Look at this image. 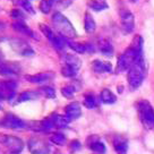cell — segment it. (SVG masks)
<instances>
[{
	"label": "cell",
	"mask_w": 154,
	"mask_h": 154,
	"mask_svg": "<svg viewBox=\"0 0 154 154\" xmlns=\"http://www.w3.org/2000/svg\"><path fill=\"white\" fill-rule=\"evenodd\" d=\"M143 57V38L140 35H136L134 36L129 47L125 50V52L121 53V56L118 58L115 70L116 74H120L128 70L136 60Z\"/></svg>",
	"instance_id": "6da1fadb"
},
{
	"label": "cell",
	"mask_w": 154,
	"mask_h": 154,
	"mask_svg": "<svg viewBox=\"0 0 154 154\" xmlns=\"http://www.w3.org/2000/svg\"><path fill=\"white\" fill-rule=\"evenodd\" d=\"M51 22H52V26L54 31L59 35H61L63 38H67V40H72L77 36L76 29L74 27V25L60 11L53 13L52 17H51Z\"/></svg>",
	"instance_id": "7a4b0ae2"
},
{
	"label": "cell",
	"mask_w": 154,
	"mask_h": 154,
	"mask_svg": "<svg viewBox=\"0 0 154 154\" xmlns=\"http://www.w3.org/2000/svg\"><path fill=\"white\" fill-rule=\"evenodd\" d=\"M146 72H147V68H146L144 57L136 60L131 65V67L128 69V74H127L128 84L131 90H136L142 85V83L144 82L145 77H146Z\"/></svg>",
	"instance_id": "3957f363"
},
{
	"label": "cell",
	"mask_w": 154,
	"mask_h": 154,
	"mask_svg": "<svg viewBox=\"0 0 154 154\" xmlns=\"http://www.w3.org/2000/svg\"><path fill=\"white\" fill-rule=\"evenodd\" d=\"M40 29H41V32L44 34V36L51 42V44L54 47V49L61 51V50H63L66 47H68L67 38H63L61 35H59L56 31H53L52 29H50L48 25L40 24Z\"/></svg>",
	"instance_id": "277c9868"
},
{
	"label": "cell",
	"mask_w": 154,
	"mask_h": 154,
	"mask_svg": "<svg viewBox=\"0 0 154 154\" xmlns=\"http://www.w3.org/2000/svg\"><path fill=\"white\" fill-rule=\"evenodd\" d=\"M138 112L143 124L149 128L154 127V109L147 101L142 100L138 103Z\"/></svg>",
	"instance_id": "5b68a950"
},
{
	"label": "cell",
	"mask_w": 154,
	"mask_h": 154,
	"mask_svg": "<svg viewBox=\"0 0 154 154\" xmlns=\"http://www.w3.org/2000/svg\"><path fill=\"white\" fill-rule=\"evenodd\" d=\"M1 142L5 145L7 149L9 151L11 154H19L23 149H24V143L23 140L16 137V136H11V135H4L1 137Z\"/></svg>",
	"instance_id": "8992f818"
},
{
	"label": "cell",
	"mask_w": 154,
	"mask_h": 154,
	"mask_svg": "<svg viewBox=\"0 0 154 154\" xmlns=\"http://www.w3.org/2000/svg\"><path fill=\"white\" fill-rule=\"evenodd\" d=\"M120 23L121 29L125 34H130L135 29V17L133 13L127 8H122L120 10Z\"/></svg>",
	"instance_id": "52a82bcc"
},
{
	"label": "cell",
	"mask_w": 154,
	"mask_h": 154,
	"mask_svg": "<svg viewBox=\"0 0 154 154\" xmlns=\"http://www.w3.org/2000/svg\"><path fill=\"white\" fill-rule=\"evenodd\" d=\"M10 42V45L16 53H18L23 57H32L34 56V50L32 49V47L29 43H26L23 40L19 38H13Z\"/></svg>",
	"instance_id": "ba28073f"
},
{
	"label": "cell",
	"mask_w": 154,
	"mask_h": 154,
	"mask_svg": "<svg viewBox=\"0 0 154 154\" xmlns=\"http://www.w3.org/2000/svg\"><path fill=\"white\" fill-rule=\"evenodd\" d=\"M29 151L31 154H49L50 146L44 140L33 137L29 140Z\"/></svg>",
	"instance_id": "9c48e42d"
},
{
	"label": "cell",
	"mask_w": 154,
	"mask_h": 154,
	"mask_svg": "<svg viewBox=\"0 0 154 154\" xmlns=\"http://www.w3.org/2000/svg\"><path fill=\"white\" fill-rule=\"evenodd\" d=\"M1 125L5 128H9V129H24L29 126V122H25L24 120L19 119L18 117L8 113L4 117V120L1 122Z\"/></svg>",
	"instance_id": "30bf717a"
},
{
	"label": "cell",
	"mask_w": 154,
	"mask_h": 154,
	"mask_svg": "<svg viewBox=\"0 0 154 154\" xmlns=\"http://www.w3.org/2000/svg\"><path fill=\"white\" fill-rule=\"evenodd\" d=\"M17 84L14 81H4L1 82V99L10 101L15 96V90Z\"/></svg>",
	"instance_id": "8fae6325"
},
{
	"label": "cell",
	"mask_w": 154,
	"mask_h": 154,
	"mask_svg": "<svg viewBox=\"0 0 154 154\" xmlns=\"http://www.w3.org/2000/svg\"><path fill=\"white\" fill-rule=\"evenodd\" d=\"M65 116L69 121L75 120L82 116V108L78 102H72L65 106Z\"/></svg>",
	"instance_id": "7c38bea8"
},
{
	"label": "cell",
	"mask_w": 154,
	"mask_h": 154,
	"mask_svg": "<svg viewBox=\"0 0 154 154\" xmlns=\"http://www.w3.org/2000/svg\"><path fill=\"white\" fill-rule=\"evenodd\" d=\"M53 72H38V74H33V75H27L25 76V79L29 81V83L33 84H43V83L50 82L53 78Z\"/></svg>",
	"instance_id": "4fadbf2b"
},
{
	"label": "cell",
	"mask_w": 154,
	"mask_h": 154,
	"mask_svg": "<svg viewBox=\"0 0 154 154\" xmlns=\"http://www.w3.org/2000/svg\"><path fill=\"white\" fill-rule=\"evenodd\" d=\"M68 47L77 53L94 52L95 51V48L91 43H81V42L72 41V40H68Z\"/></svg>",
	"instance_id": "5bb4252c"
},
{
	"label": "cell",
	"mask_w": 154,
	"mask_h": 154,
	"mask_svg": "<svg viewBox=\"0 0 154 154\" xmlns=\"http://www.w3.org/2000/svg\"><path fill=\"white\" fill-rule=\"evenodd\" d=\"M92 68L96 74H103V72H112V65L109 61H104V60H100V59H95L92 61Z\"/></svg>",
	"instance_id": "9a60e30c"
},
{
	"label": "cell",
	"mask_w": 154,
	"mask_h": 154,
	"mask_svg": "<svg viewBox=\"0 0 154 154\" xmlns=\"http://www.w3.org/2000/svg\"><path fill=\"white\" fill-rule=\"evenodd\" d=\"M11 26H13V29H14L16 32H19V33L24 34V35L29 36V38H35V40L38 38L35 36V33L31 29V27L25 24L24 20H15L14 23L11 24Z\"/></svg>",
	"instance_id": "2e32d148"
},
{
	"label": "cell",
	"mask_w": 154,
	"mask_h": 154,
	"mask_svg": "<svg viewBox=\"0 0 154 154\" xmlns=\"http://www.w3.org/2000/svg\"><path fill=\"white\" fill-rule=\"evenodd\" d=\"M97 47L99 50L102 54H104L106 57H111L113 54V47L109 40L106 38H100L99 42H97Z\"/></svg>",
	"instance_id": "e0dca14e"
},
{
	"label": "cell",
	"mask_w": 154,
	"mask_h": 154,
	"mask_svg": "<svg viewBox=\"0 0 154 154\" xmlns=\"http://www.w3.org/2000/svg\"><path fill=\"white\" fill-rule=\"evenodd\" d=\"M84 29H85V32H86L87 34L94 33L96 29L95 20H94L93 16H92L88 11H86L85 15H84Z\"/></svg>",
	"instance_id": "ac0fdd59"
},
{
	"label": "cell",
	"mask_w": 154,
	"mask_h": 154,
	"mask_svg": "<svg viewBox=\"0 0 154 154\" xmlns=\"http://www.w3.org/2000/svg\"><path fill=\"white\" fill-rule=\"evenodd\" d=\"M20 72V68L16 66V63H4L1 65V75L5 76H14Z\"/></svg>",
	"instance_id": "d6986e66"
},
{
	"label": "cell",
	"mask_w": 154,
	"mask_h": 154,
	"mask_svg": "<svg viewBox=\"0 0 154 154\" xmlns=\"http://www.w3.org/2000/svg\"><path fill=\"white\" fill-rule=\"evenodd\" d=\"M63 65H67V66H70V67H74L79 70L81 68V65H82V61L81 59L75 56V54H70V53H66L63 58Z\"/></svg>",
	"instance_id": "ffe728a7"
},
{
	"label": "cell",
	"mask_w": 154,
	"mask_h": 154,
	"mask_svg": "<svg viewBox=\"0 0 154 154\" xmlns=\"http://www.w3.org/2000/svg\"><path fill=\"white\" fill-rule=\"evenodd\" d=\"M100 99L101 102L104 104H113L117 101V96L111 92V90L109 88H103L100 94Z\"/></svg>",
	"instance_id": "44dd1931"
},
{
	"label": "cell",
	"mask_w": 154,
	"mask_h": 154,
	"mask_svg": "<svg viewBox=\"0 0 154 154\" xmlns=\"http://www.w3.org/2000/svg\"><path fill=\"white\" fill-rule=\"evenodd\" d=\"M113 147H115L116 152L119 154H125L128 149V142L125 138L121 137H116L113 140Z\"/></svg>",
	"instance_id": "7402d4cb"
},
{
	"label": "cell",
	"mask_w": 154,
	"mask_h": 154,
	"mask_svg": "<svg viewBox=\"0 0 154 154\" xmlns=\"http://www.w3.org/2000/svg\"><path fill=\"white\" fill-rule=\"evenodd\" d=\"M50 118H51L52 122L54 124V127H57V128H66L67 125L69 124V120L67 119L66 116L53 113V115L50 116Z\"/></svg>",
	"instance_id": "603a6c76"
},
{
	"label": "cell",
	"mask_w": 154,
	"mask_h": 154,
	"mask_svg": "<svg viewBox=\"0 0 154 154\" xmlns=\"http://www.w3.org/2000/svg\"><path fill=\"white\" fill-rule=\"evenodd\" d=\"M40 93H41V92H38V91H25L18 95L17 102H18V103H22V102H25V101L36 100L38 96H40Z\"/></svg>",
	"instance_id": "cb8c5ba5"
},
{
	"label": "cell",
	"mask_w": 154,
	"mask_h": 154,
	"mask_svg": "<svg viewBox=\"0 0 154 154\" xmlns=\"http://www.w3.org/2000/svg\"><path fill=\"white\" fill-rule=\"evenodd\" d=\"M87 6L92 10H95V11H101V10H104L109 7L106 0H88Z\"/></svg>",
	"instance_id": "d4e9b609"
},
{
	"label": "cell",
	"mask_w": 154,
	"mask_h": 154,
	"mask_svg": "<svg viewBox=\"0 0 154 154\" xmlns=\"http://www.w3.org/2000/svg\"><path fill=\"white\" fill-rule=\"evenodd\" d=\"M90 149L93 151V152H95V153H99V154H104L106 153V145L103 142L99 140H94L92 143H90Z\"/></svg>",
	"instance_id": "484cf974"
},
{
	"label": "cell",
	"mask_w": 154,
	"mask_h": 154,
	"mask_svg": "<svg viewBox=\"0 0 154 154\" xmlns=\"http://www.w3.org/2000/svg\"><path fill=\"white\" fill-rule=\"evenodd\" d=\"M83 104L85 108L87 109H94L96 108L97 106V101H96L95 96L91 94V93H88V94H85L84 95V101H83Z\"/></svg>",
	"instance_id": "4316f807"
},
{
	"label": "cell",
	"mask_w": 154,
	"mask_h": 154,
	"mask_svg": "<svg viewBox=\"0 0 154 154\" xmlns=\"http://www.w3.org/2000/svg\"><path fill=\"white\" fill-rule=\"evenodd\" d=\"M72 2V0H51L52 9H54L56 11H60L61 9L67 8Z\"/></svg>",
	"instance_id": "83f0119b"
},
{
	"label": "cell",
	"mask_w": 154,
	"mask_h": 154,
	"mask_svg": "<svg viewBox=\"0 0 154 154\" xmlns=\"http://www.w3.org/2000/svg\"><path fill=\"white\" fill-rule=\"evenodd\" d=\"M77 72H78V69L70 67V66H67V65H63V67H61V74H63V76L68 77V78L75 77L77 75Z\"/></svg>",
	"instance_id": "f1b7e54d"
},
{
	"label": "cell",
	"mask_w": 154,
	"mask_h": 154,
	"mask_svg": "<svg viewBox=\"0 0 154 154\" xmlns=\"http://www.w3.org/2000/svg\"><path fill=\"white\" fill-rule=\"evenodd\" d=\"M50 140L53 144L61 146V145H65V143H66V136L61 133H56V134H52L50 136Z\"/></svg>",
	"instance_id": "f546056e"
},
{
	"label": "cell",
	"mask_w": 154,
	"mask_h": 154,
	"mask_svg": "<svg viewBox=\"0 0 154 154\" xmlns=\"http://www.w3.org/2000/svg\"><path fill=\"white\" fill-rule=\"evenodd\" d=\"M40 10L43 13V14H49L51 10H52V4H51V0H41L40 1V5H38Z\"/></svg>",
	"instance_id": "4dcf8cb0"
},
{
	"label": "cell",
	"mask_w": 154,
	"mask_h": 154,
	"mask_svg": "<svg viewBox=\"0 0 154 154\" xmlns=\"http://www.w3.org/2000/svg\"><path fill=\"white\" fill-rule=\"evenodd\" d=\"M40 92H41V94H43L47 99H53V97H56V91H54V88L51 86H48V85L41 87Z\"/></svg>",
	"instance_id": "1f68e13d"
},
{
	"label": "cell",
	"mask_w": 154,
	"mask_h": 154,
	"mask_svg": "<svg viewBox=\"0 0 154 154\" xmlns=\"http://www.w3.org/2000/svg\"><path fill=\"white\" fill-rule=\"evenodd\" d=\"M75 93H76V88L72 86V85H66V86H63L61 88V94L65 97H67V99L72 97V96L75 95Z\"/></svg>",
	"instance_id": "d6a6232c"
},
{
	"label": "cell",
	"mask_w": 154,
	"mask_h": 154,
	"mask_svg": "<svg viewBox=\"0 0 154 154\" xmlns=\"http://www.w3.org/2000/svg\"><path fill=\"white\" fill-rule=\"evenodd\" d=\"M19 2H20L22 7H23L27 13H29V14H32V15L35 14L33 6H32V4H31V1H29V0H23V1H19Z\"/></svg>",
	"instance_id": "836d02e7"
},
{
	"label": "cell",
	"mask_w": 154,
	"mask_h": 154,
	"mask_svg": "<svg viewBox=\"0 0 154 154\" xmlns=\"http://www.w3.org/2000/svg\"><path fill=\"white\" fill-rule=\"evenodd\" d=\"M10 16L15 19V20H24L25 16L23 14V11L19 9H13V11L10 13Z\"/></svg>",
	"instance_id": "e575fe53"
},
{
	"label": "cell",
	"mask_w": 154,
	"mask_h": 154,
	"mask_svg": "<svg viewBox=\"0 0 154 154\" xmlns=\"http://www.w3.org/2000/svg\"><path fill=\"white\" fill-rule=\"evenodd\" d=\"M81 147H82V144L79 143V140H72V143L69 144V151H70L72 153H75L77 151H79Z\"/></svg>",
	"instance_id": "d590c367"
},
{
	"label": "cell",
	"mask_w": 154,
	"mask_h": 154,
	"mask_svg": "<svg viewBox=\"0 0 154 154\" xmlns=\"http://www.w3.org/2000/svg\"><path fill=\"white\" fill-rule=\"evenodd\" d=\"M130 2H136V1H137V0H129Z\"/></svg>",
	"instance_id": "8d00e7d4"
},
{
	"label": "cell",
	"mask_w": 154,
	"mask_h": 154,
	"mask_svg": "<svg viewBox=\"0 0 154 154\" xmlns=\"http://www.w3.org/2000/svg\"><path fill=\"white\" fill-rule=\"evenodd\" d=\"M19 1H23V0H19Z\"/></svg>",
	"instance_id": "74e56055"
}]
</instances>
